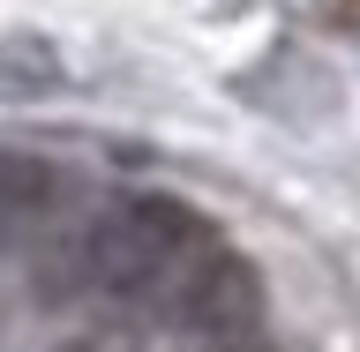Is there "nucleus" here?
Segmentation results:
<instances>
[{"instance_id": "obj_1", "label": "nucleus", "mask_w": 360, "mask_h": 352, "mask_svg": "<svg viewBox=\"0 0 360 352\" xmlns=\"http://www.w3.org/2000/svg\"><path fill=\"white\" fill-rule=\"evenodd\" d=\"M218 240L210 225L173 195H120L105 202L98 218L83 225V270L105 292H128V300H165L180 285V270L195 263L202 247Z\"/></svg>"}, {"instance_id": "obj_2", "label": "nucleus", "mask_w": 360, "mask_h": 352, "mask_svg": "<svg viewBox=\"0 0 360 352\" xmlns=\"http://www.w3.org/2000/svg\"><path fill=\"white\" fill-rule=\"evenodd\" d=\"M158 315H165L173 330L202 337V345L255 337L263 330V278H255V263H240L225 240H210L195 263L180 270V285L158 300Z\"/></svg>"}, {"instance_id": "obj_3", "label": "nucleus", "mask_w": 360, "mask_h": 352, "mask_svg": "<svg viewBox=\"0 0 360 352\" xmlns=\"http://www.w3.org/2000/svg\"><path fill=\"white\" fill-rule=\"evenodd\" d=\"M53 202H60V173H53L45 157L0 150V240L45 225V218H53Z\"/></svg>"}, {"instance_id": "obj_4", "label": "nucleus", "mask_w": 360, "mask_h": 352, "mask_svg": "<svg viewBox=\"0 0 360 352\" xmlns=\"http://www.w3.org/2000/svg\"><path fill=\"white\" fill-rule=\"evenodd\" d=\"M45 83H60V60H53L38 38H8L0 45V98H22V90H45Z\"/></svg>"}, {"instance_id": "obj_5", "label": "nucleus", "mask_w": 360, "mask_h": 352, "mask_svg": "<svg viewBox=\"0 0 360 352\" xmlns=\"http://www.w3.org/2000/svg\"><path fill=\"white\" fill-rule=\"evenodd\" d=\"M323 15H330L338 30H360V0H323Z\"/></svg>"}, {"instance_id": "obj_6", "label": "nucleus", "mask_w": 360, "mask_h": 352, "mask_svg": "<svg viewBox=\"0 0 360 352\" xmlns=\"http://www.w3.org/2000/svg\"><path fill=\"white\" fill-rule=\"evenodd\" d=\"M202 352H263L255 337H233V345H202Z\"/></svg>"}]
</instances>
